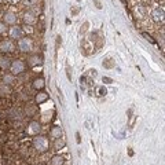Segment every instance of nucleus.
Here are the masks:
<instances>
[{"instance_id": "nucleus-1", "label": "nucleus", "mask_w": 165, "mask_h": 165, "mask_svg": "<svg viewBox=\"0 0 165 165\" xmlns=\"http://www.w3.org/2000/svg\"><path fill=\"white\" fill-rule=\"evenodd\" d=\"M33 147L36 149V151L39 153H46L50 147V143H48V139L46 136H36L33 139Z\"/></svg>"}, {"instance_id": "nucleus-2", "label": "nucleus", "mask_w": 165, "mask_h": 165, "mask_svg": "<svg viewBox=\"0 0 165 165\" xmlns=\"http://www.w3.org/2000/svg\"><path fill=\"white\" fill-rule=\"evenodd\" d=\"M18 48L21 50L22 52H29L32 48H33V41H32L30 37H21L18 40Z\"/></svg>"}, {"instance_id": "nucleus-3", "label": "nucleus", "mask_w": 165, "mask_h": 165, "mask_svg": "<svg viewBox=\"0 0 165 165\" xmlns=\"http://www.w3.org/2000/svg\"><path fill=\"white\" fill-rule=\"evenodd\" d=\"M11 70V74H21L22 72L25 70V63L20 61V59H15V61H12L11 62V65H10V68H8Z\"/></svg>"}, {"instance_id": "nucleus-4", "label": "nucleus", "mask_w": 165, "mask_h": 165, "mask_svg": "<svg viewBox=\"0 0 165 165\" xmlns=\"http://www.w3.org/2000/svg\"><path fill=\"white\" fill-rule=\"evenodd\" d=\"M151 18L155 22H163L164 21V8L163 7H155L151 11Z\"/></svg>"}, {"instance_id": "nucleus-5", "label": "nucleus", "mask_w": 165, "mask_h": 165, "mask_svg": "<svg viewBox=\"0 0 165 165\" xmlns=\"http://www.w3.org/2000/svg\"><path fill=\"white\" fill-rule=\"evenodd\" d=\"M0 51L2 52H11L14 51V44L11 40H2L0 41Z\"/></svg>"}, {"instance_id": "nucleus-6", "label": "nucleus", "mask_w": 165, "mask_h": 165, "mask_svg": "<svg viewBox=\"0 0 165 165\" xmlns=\"http://www.w3.org/2000/svg\"><path fill=\"white\" fill-rule=\"evenodd\" d=\"M22 34H24V30H22L20 26L12 25V28H10V37L11 39H21Z\"/></svg>"}, {"instance_id": "nucleus-7", "label": "nucleus", "mask_w": 165, "mask_h": 165, "mask_svg": "<svg viewBox=\"0 0 165 165\" xmlns=\"http://www.w3.org/2000/svg\"><path fill=\"white\" fill-rule=\"evenodd\" d=\"M40 129H41V127L37 121H30L29 127H28V132H29L30 135H39Z\"/></svg>"}, {"instance_id": "nucleus-8", "label": "nucleus", "mask_w": 165, "mask_h": 165, "mask_svg": "<svg viewBox=\"0 0 165 165\" xmlns=\"http://www.w3.org/2000/svg\"><path fill=\"white\" fill-rule=\"evenodd\" d=\"M17 22V14L12 11H7L4 14V24H8V25H15Z\"/></svg>"}, {"instance_id": "nucleus-9", "label": "nucleus", "mask_w": 165, "mask_h": 165, "mask_svg": "<svg viewBox=\"0 0 165 165\" xmlns=\"http://www.w3.org/2000/svg\"><path fill=\"white\" fill-rule=\"evenodd\" d=\"M50 136H51L52 139H59L62 136V128H61V127H58V125L52 127L51 131H50Z\"/></svg>"}, {"instance_id": "nucleus-10", "label": "nucleus", "mask_w": 165, "mask_h": 165, "mask_svg": "<svg viewBox=\"0 0 165 165\" xmlns=\"http://www.w3.org/2000/svg\"><path fill=\"white\" fill-rule=\"evenodd\" d=\"M24 21H25V24L32 25V24H34V22L37 21V18H36V15H34V14H32L30 11H28L26 14L24 15Z\"/></svg>"}, {"instance_id": "nucleus-11", "label": "nucleus", "mask_w": 165, "mask_h": 165, "mask_svg": "<svg viewBox=\"0 0 165 165\" xmlns=\"http://www.w3.org/2000/svg\"><path fill=\"white\" fill-rule=\"evenodd\" d=\"M34 100H36L37 105H41V103L47 102V100H48V94L47 92H39L36 95V98H34Z\"/></svg>"}, {"instance_id": "nucleus-12", "label": "nucleus", "mask_w": 165, "mask_h": 165, "mask_svg": "<svg viewBox=\"0 0 165 165\" xmlns=\"http://www.w3.org/2000/svg\"><path fill=\"white\" fill-rule=\"evenodd\" d=\"M44 87H46V81H44L43 77H39V78H36V80L33 81V88H34V90H43Z\"/></svg>"}, {"instance_id": "nucleus-13", "label": "nucleus", "mask_w": 165, "mask_h": 165, "mask_svg": "<svg viewBox=\"0 0 165 165\" xmlns=\"http://www.w3.org/2000/svg\"><path fill=\"white\" fill-rule=\"evenodd\" d=\"M28 63H29L30 66H37L41 63V58L39 55H32L29 59H28Z\"/></svg>"}, {"instance_id": "nucleus-14", "label": "nucleus", "mask_w": 165, "mask_h": 165, "mask_svg": "<svg viewBox=\"0 0 165 165\" xmlns=\"http://www.w3.org/2000/svg\"><path fill=\"white\" fill-rule=\"evenodd\" d=\"M65 163V158L62 155H54L51 158V165H63Z\"/></svg>"}, {"instance_id": "nucleus-15", "label": "nucleus", "mask_w": 165, "mask_h": 165, "mask_svg": "<svg viewBox=\"0 0 165 165\" xmlns=\"http://www.w3.org/2000/svg\"><path fill=\"white\" fill-rule=\"evenodd\" d=\"M3 82L4 84H12L14 82V74H4L3 76Z\"/></svg>"}, {"instance_id": "nucleus-16", "label": "nucleus", "mask_w": 165, "mask_h": 165, "mask_svg": "<svg viewBox=\"0 0 165 165\" xmlns=\"http://www.w3.org/2000/svg\"><path fill=\"white\" fill-rule=\"evenodd\" d=\"M10 61H8L7 58H0V68L2 69H8L10 68Z\"/></svg>"}, {"instance_id": "nucleus-17", "label": "nucleus", "mask_w": 165, "mask_h": 165, "mask_svg": "<svg viewBox=\"0 0 165 165\" xmlns=\"http://www.w3.org/2000/svg\"><path fill=\"white\" fill-rule=\"evenodd\" d=\"M22 4L26 6V7H33V6H36V3L39 2V0H21Z\"/></svg>"}, {"instance_id": "nucleus-18", "label": "nucleus", "mask_w": 165, "mask_h": 165, "mask_svg": "<svg viewBox=\"0 0 165 165\" xmlns=\"http://www.w3.org/2000/svg\"><path fill=\"white\" fill-rule=\"evenodd\" d=\"M6 33V24L4 22H0V34Z\"/></svg>"}, {"instance_id": "nucleus-19", "label": "nucleus", "mask_w": 165, "mask_h": 165, "mask_svg": "<svg viewBox=\"0 0 165 165\" xmlns=\"http://www.w3.org/2000/svg\"><path fill=\"white\" fill-rule=\"evenodd\" d=\"M63 146H65V142H63V140H62V142H59L58 139H56V143H55V147H56V150H58L59 147H63Z\"/></svg>"}, {"instance_id": "nucleus-20", "label": "nucleus", "mask_w": 165, "mask_h": 165, "mask_svg": "<svg viewBox=\"0 0 165 165\" xmlns=\"http://www.w3.org/2000/svg\"><path fill=\"white\" fill-rule=\"evenodd\" d=\"M98 92H99V95H106L107 91H106V88H105V87H100L99 90H98Z\"/></svg>"}, {"instance_id": "nucleus-21", "label": "nucleus", "mask_w": 165, "mask_h": 165, "mask_svg": "<svg viewBox=\"0 0 165 165\" xmlns=\"http://www.w3.org/2000/svg\"><path fill=\"white\" fill-rule=\"evenodd\" d=\"M143 36H145V37H147V40H149V41H151V43H154V40H153V39H151V37H150V36H149V34H147V33H143Z\"/></svg>"}, {"instance_id": "nucleus-22", "label": "nucleus", "mask_w": 165, "mask_h": 165, "mask_svg": "<svg viewBox=\"0 0 165 165\" xmlns=\"http://www.w3.org/2000/svg\"><path fill=\"white\" fill-rule=\"evenodd\" d=\"M10 3H12V4H17V3H20L21 0H8Z\"/></svg>"}, {"instance_id": "nucleus-23", "label": "nucleus", "mask_w": 165, "mask_h": 165, "mask_svg": "<svg viewBox=\"0 0 165 165\" xmlns=\"http://www.w3.org/2000/svg\"><path fill=\"white\" fill-rule=\"evenodd\" d=\"M103 81H106L107 84H109V82H112V80H110V78H107V77H103Z\"/></svg>"}, {"instance_id": "nucleus-24", "label": "nucleus", "mask_w": 165, "mask_h": 165, "mask_svg": "<svg viewBox=\"0 0 165 165\" xmlns=\"http://www.w3.org/2000/svg\"><path fill=\"white\" fill-rule=\"evenodd\" d=\"M76 136H77V142L80 143V134H76Z\"/></svg>"}, {"instance_id": "nucleus-25", "label": "nucleus", "mask_w": 165, "mask_h": 165, "mask_svg": "<svg viewBox=\"0 0 165 165\" xmlns=\"http://www.w3.org/2000/svg\"><path fill=\"white\" fill-rule=\"evenodd\" d=\"M0 3H2V0H0Z\"/></svg>"}]
</instances>
